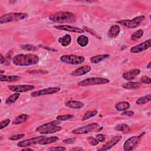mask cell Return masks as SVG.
I'll use <instances>...</instances> for the list:
<instances>
[{
    "label": "cell",
    "mask_w": 151,
    "mask_h": 151,
    "mask_svg": "<svg viewBox=\"0 0 151 151\" xmlns=\"http://www.w3.org/2000/svg\"><path fill=\"white\" fill-rule=\"evenodd\" d=\"M39 62V57L34 54H21L14 56L12 63L17 66H29L37 64Z\"/></svg>",
    "instance_id": "cell-1"
},
{
    "label": "cell",
    "mask_w": 151,
    "mask_h": 151,
    "mask_svg": "<svg viewBox=\"0 0 151 151\" xmlns=\"http://www.w3.org/2000/svg\"><path fill=\"white\" fill-rule=\"evenodd\" d=\"M48 18L50 21L57 23H72L76 21V15L68 11H60L51 14Z\"/></svg>",
    "instance_id": "cell-2"
},
{
    "label": "cell",
    "mask_w": 151,
    "mask_h": 151,
    "mask_svg": "<svg viewBox=\"0 0 151 151\" xmlns=\"http://www.w3.org/2000/svg\"><path fill=\"white\" fill-rule=\"evenodd\" d=\"M60 124V120H53L38 126L36 128L35 131L42 134H47L57 132L62 129V127L59 126Z\"/></svg>",
    "instance_id": "cell-3"
},
{
    "label": "cell",
    "mask_w": 151,
    "mask_h": 151,
    "mask_svg": "<svg viewBox=\"0 0 151 151\" xmlns=\"http://www.w3.org/2000/svg\"><path fill=\"white\" fill-rule=\"evenodd\" d=\"M28 17L26 13L22 12H11L4 14L0 17V24H6L11 22H15L25 19Z\"/></svg>",
    "instance_id": "cell-4"
},
{
    "label": "cell",
    "mask_w": 151,
    "mask_h": 151,
    "mask_svg": "<svg viewBox=\"0 0 151 151\" xmlns=\"http://www.w3.org/2000/svg\"><path fill=\"white\" fill-rule=\"evenodd\" d=\"M60 61L68 64L77 65L84 63L85 61V58L82 55H77L74 54L64 55L60 57Z\"/></svg>",
    "instance_id": "cell-5"
},
{
    "label": "cell",
    "mask_w": 151,
    "mask_h": 151,
    "mask_svg": "<svg viewBox=\"0 0 151 151\" xmlns=\"http://www.w3.org/2000/svg\"><path fill=\"white\" fill-rule=\"evenodd\" d=\"M110 82L109 79L101 77H90L86 78L78 83L79 86H88L93 85L107 84Z\"/></svg>",
    "instance_id": "cell-6"
},
{
    "label": "cell",
    "mask_w": 151,
    "mask_h": 151,
    "mask_svg": "<svg viewBox=\"0 0 151 151\" xmlns=\"http://www.w3.org/2000/svg\"><path fill=\"white\" fill-rule=\"evenodd\" d=\"M145 19V17L143 15L138 16L133 18L132 19H123L117 22V23L127 28H134L137 27Z\"/></svg>",
    "instance_id": "cell-7"
},
{
    "label": "cell",
    "mask_w": 151,
    "mask_h": 151,
    "mask_svg": "<svg viewBox=\"0 0 151 151\" xmlns=\"http://www.w3.org/2000/svg\"><path fill=\"white\" fill-rule=\"evenodd\" d=\"M145 134V133H143V134H141L140 135L137 136H134L132 137H130V138L127 139L124 143L123 146V150L124 151H130L133 150L139 143L140 140L143 136V135Z\"/></svg>",
    "instance_id": "cell-8"
},
{
    "label": "cell",
    "mask_w": 151,
    "mask_h": 151,
    "mask_svg": "<svg viewBox=\"0 0 151 151\" xmlns=\"http://www.w3.org/2000/svg\"><path fill=\"white\" fill-rule=\"evenodd\" d=\"M100 125L97 123H92L91 124L86 125L83 127H80L77 129H75L71 131L72 133L76 134H86L89 132H93L99 127Z\"/></svg>",
    "instance_id": "cell-9"
},
{
    "label": "cell",
    "mask_w": 151,
    "mask_h": 151,
    "mask_svg": "<svg viewBox=\"0 0 151 151\" xmlns=\"http://www.w3.org/2000/svg\"><path fill=\"white\" fill-rule=\"evenodd\" d=\"M61 90L60 87H48L43 89H41L38 91H34L31 93V96L32 97H35L44 95H48V94H52L56 93H58Z\"/></svg>",
    "instance_id": "cell-10"
},
{
    "label": "cell",
    "mask_w": 151,
    "mask_h": 151,
    "mask_svg": "<svg viewBox=\"0 0 151 151\" xmlns=\"http://www.w3.org/2000/svg\"><path fill=\"white\" fill-rule=\"evenodd\" d=\"M45 137V136H37L34 137H32L28 139H25L17 143V146L21 147H27L28 146H31L36 144H39L40 141Z\"/></svg>",
    "instance_id": "cell-11"
},
{
    "label": "cell",
    "mask_w": 151,
    "mask_h": 151,
    "mask_svg": "<svg viewBox=\"0 0 151 151\" xmlns=\"http://www.w3.org/2000/svg\"><path fill=\"white\" fill-rule=\"evenodd\" d=\"M8 88L12 91H15L17 93H23L34 89L35 86L34 85L30 84H19L8 86Z\"/></svg>",
    "instance_id": "cell-12"
},
{
    "label": "cell",
    "mask_w": 151,
    "mask_h": 151,
    "mask_svg": "<svg viewBox=\"0 0 151 151\" xmlns=\"http://www.w3.org/2000/svg\"><path fill=\"white\" fill-rule=\"evenodd\" d=\"M150 45H151V40L148 39L147 40L132 47L130 49V51L132 53H135V54L139 53L149 48L150 47Z\"/></svg>",
    "instance_id": "cell-13"
},
{
    "label": "cell",
    "mask_w": 151,
    "mask_h": 151,
    "mask_svg": "<svg viewBox=\"0 0 151 151\" xmlns=\"http://www.w3.org/2000/svg\"><path fill=\"white\" fill-rule=\"evenodd\" d=\"M91 67L90 65H85L80 67H78L76 70H74V71H73L71 73V75L74 77L81 76L89 73L91 71Z\"/></svg>",
    "instance_id": "cell-14"
},
{
    "label": "cell",
    "mask_w": 151,
    "mask_h": 151,
    "mask_svg": "<svg viewBox=\"0 0 151 151\" xmlns=\"http://www.w3.org/2000/svg\"><path fill=\"white\" fill-rule=\"evenodd\" d=\"M122 139L121 135H118L116 136L113 137L111 140H110L109 142L106 143L104 145L102 146V147L99 149V150H107L111 147H113L114 146H115Z\"/></svg>",
    "instance_id": "cell-15"
},
{
    "label": "cell",
    "mask_w": 151,
    "mask_h": 151,
    "mask_svg": "<svg viewBox=\"0 0 151 151\" xmlns=\"http://www.w3.org/2000/svg\"><path fill=\"white\" fill-rule=\"evenodd\" d=\"M54 27L57 29L59 30H63V31H67L69 32H76V33H83L84 32V30L77 28V27H74L73 26L70 25H55Z\"/></svg>",
    "instance_id": "cell-16"
},
{
    "label": "cell",
    "mask_w": 151,
    "mask_h": 151,
    "mask_svg": "<svg viewBox=\"0 0 151 151\" xmlns=\"http://www.w3.org/2000/svg\"><path fill=\"white\" fill-rule=\"evenodd\" d=\"M140 69L134 68L124 73L122 75V77L124 79L128 81H130L133 80L136 77H137V76L140 74Z\"/></svg>",
    "instance_id": "cell-17"
},
{
    "label": "cell",
    "mask_w": 151,
    "mask_h": 151,
    "mask_svg": "<svg viewBox=\"0 0 151 151\" xmlns=\"http://www.w3.org/2000/svg\"><path fill=\"white\" fill-rule=\"evenodd\" d=\"M65 106L74 109H80L83 108L84 106V104L79 101L76 100H69L65 103Z\"/></svg>",
    "instance_id": "cell-18"
},
{
    "label": "cell",
    "mask_w": 151,
    "mask_h": 151,
    "mask_svg": "<svg viewBox=\"0 0 151 151\" xmlns=\"http://www.w3.org/2000/svg\"><path fill=\"white\" fill-rule=\"evenodd\" d=\"M120 28L118 25H113L110 27L108 32L107 36L110 38H114L116 37L120 33Z\"/></svg>",
    "instance_id": "cell-19"
},
{
    "label": "cell",
    "mask_w": 151,
    "mask_h": 151,
    "mask_svg": "<svg viewBox=\"0 0 151 151\" xmlns=\"http://www.w3.org/2000/svg\"><path fill=\"white\" fill-rule=\"evenodd\" d=\"M130 107V104L127 101H120L115 104L114 108L118 111H124L127 110Z\"/></svg>",
    "instance_id": "cell-20"
},
{
    "label": "cell",
    "mask_w": 151,
    "mask_h": 151,
    "mask_svg": "<svg viewBox=\"0 0 151 151\" xmlns=\"http://www.w3.org/2000/svg\"><path fill=\"white\" fill-rule=\"evenodd\" d=\"M72 38L70 34H65L63 37H61L58 39V41L63 46L66 47L70 45L71 42Z\"/></svg>",
    "instance_id": "cell-21"
},
{
    "label": "cell",
    "mask_w": 151,
    "mask_h": 151,
    "mask_svg": "<svg viewBox=\"0 0 151 151\" xmlns=\"http://www.w3.org/2000/svg\"><path fill=\"white\" fill-rule=\"evenodd\" d=\"M29 115H28L27 114H20L15 117V119L12 122V124H15V125L20 124L21 123L25 122L29 119Z\"/></svg>",
    "instance_id": "cell-22"
},
{
    "label": "cell",
    "mask_w": 151,
    "mask_h": 151,
    "mask_svg": "<svg viewBox=\"0 0 151 151\" xmlns=\"http://www.w3.org/2000/svg\"><path fill=\"white\" fill-rule=\"evenodd\" d=\"M59 139L58 136H50V137H46L45 136L39 143V145H46L52 143H54L58 141Z\"/></svg>",
    "instance_id": "cell-23"
},
{
    "label": "cell",
    "mask_w": 151,
    "mask_h": 151,
    "mask_svg": "<svg viewBox=\"0 0 151 151\" xmlns=\"http://www.w3.org/2000/svg\"><path fill=\"white\" fill-rule=\"evenodd\" d=\"M110 57L109 54H101L96 56H93L90 58V62L92 64H97L101 61L108 58Z\"/></svg>",
    "instance_id": "cell-24"
},
{
    "label": "cell",
    "mask_w": 151,
    "mask_h": 151,
    "mask_svg": "<svg viewBox=\"0 0 151 151\" xmlns=\"http://www.w3.org/2000/svg\"><path fill=\"white\" fill-rule=\"evenodd\" d=\"M122 87L125 89L127 90H135L140 87V84L138 82L129 81L125 83L122 85Z\"/></svg>",
    "instance_id": "cell-25"
},
{
    "label": "cell",
    "mask_w": 151,
    "mask_h": 151,
    "mask_svg": "<svg viewBox=\"0 0 151 151\" xmlns=\"http://www.w3.org/2000/svg\"><path fill=\"white\" fill-rule=\"evenodd\" d=\"M20 78V77L18 76H5L1 74L0 75V81H6V82H12L18 80Z\"/></svg>",
    "instance_id": "cell-26"
},
{
    "label": "cell",
    "mask_w": 151,
    "mask_h": 151,
    "mask_svg": "<svg viewBox=\"0 0 151 151\" xmlns=\"http://www.w3.org/2000/svg\"><path fill=\"white\" fill-rule=\"evenodd\" d=\"M88 41H89L88 38L84 35H79L77 39V42L78 44L82 47H84L87 46V45L88 43Z\"/></svg>",
    "instance_id": "cell-27"
},
{
    "label": "cell",
    "mask_w": 151,
    "mask_h": 151,
    "mask_svg": "<svg viewBox=\"0 0 151 151\" xmlns=\"http://www.w3.org/2000/svg\"><path fill=\"white\" fill-rule=\"evenodd\" d=\"M150 100H151V96H150V94H149L147 95L138 98V99L136 101V104L137 105H143L149 102Z\"/></svg>",
    "instance_id": "cell-28"
},
{
    "label": "cell",
    "mask_w": 151,
    "mask_h": 151,
    "mask_svg": "<svg viewBox=\"0 0 151 151\" xmlns=\"http://www.w3.org/2000/svg\"><path fill=\"white\" fill-rule=\"evenodd\" d=\"M20 94L19 93H15L14 94H12V95H11L9 97H8L6 101H5V104H12L14 103H15L17 99L19 98Z\"/></svg>",
    "instance_id": "cell-29"
},
{
    "label": "cell",
    "mask_w": 151,
    "mask_h": 151,
    "mask_svg": "<svg viewBox=\"0 0 151 151\" xmlns=\"http://www.w3.org/2000/svg\"><path fill=\"white\" fill-rule=\"evenodd\" d=\"M114 129L117 131H121L124 133H128L130 131V126L125 123H120L117 124Z\"/></svg>",
    "instance_id": "cell-30"
},
{
    "label": "cell",
    "mask_w": 151,
    "mask_h": 151,
    "mask_svg": "<svg viewBox=\"0 0 151 151\" xmlns=\"http://www.w3.org/2000/svg\"><path fill=\"white\" fill-rule=\"evenodd\" d=\"M98 113L97 111V110H89V111H86L84 116H83V118H82V120L83 121H84V120H88L89 119H91V117L95 116L96 115H97Z\"/></svg>",
    "instance_id": "cell-31"
},
{
    "label": "cell",
    "mask_w": 151,
    "mask_h": 151,
    "mask_svg": "<svg viewBox=\"0 0 151 151\" xmlns=\"http://www.w3.org/2000/svg\"><path fill=\"white\" fill-rule=\"evenodd\" d=\"M144 31L143 29H138L137 31H135L132 35H131V40H137L140 39L143 35Z\"/></svg>",
    "instance_id": "cell-32"
},
{
    "label": "cell",
    "mask_w": 151,
    "mask_h": 151,
    "mask_svg": "<svg viewBox=\"0 0 151 151\" xmlns=\"http://www.w3.org/2000/svg\"><path fill=\"white\" fill-rule=\"evenodd\" d=\"M21 48L28 51H34L37 49V47L31 44H24L20 46Z\"/></svg>",
    "instance_id": "cell-33"
},
{
    "label": "cell",
    "mask_w": 151,
    "mask_h": 151,
    "mask_svg": "<svg viewBox=\"0 0 151 151\" xmlns=\"http://www.w3.org/2000/svg\"><path fill=\"white\" fill-rule=\"evenodd\" d=\"M74 117V116L72 114H65V115H59L57 116L56 119L60 121H65L69 119H71Z\"/></svg>",
    "instance_id": "cell-34"
},
{
    "label": "cell",
    "mask_w": 151,
    "mask_h": 151,
    "mask_svg": "<svg viewBox=\"0 0 151 151\" xmlns=\"http://www.w3.org/2000/svg\"><path fill=\"white\" fill-rule=\"evenodd\" d=\"M87 140L88 142V143L92 146H96L99 144V142L96 139V137L89 136L87 138Z\"/></svg>",
    "instance_id": "cell-35"
},
{
    "label": "cell",
    "mask_w": 151,
    "mask_h": 151,
    "mask_svg": "<svg viewBox=\"0 0 151 151\" xmlns=\"http://www.w3.org/2000/svg\"><path fill=\"white\" fill-rule=\"evenodd\" d=\"M24 136H25L24 133H19V134L11 136V137H9V139L11 140H19V139L24 137Z\"/></svg>",
    "instance_id": "cell-36"
},
{
    "label": "cell",
    "mask_w": 151,
    "mask_h": 151,
    "mask_svg": "<svg viewBox=\"0 0 151 151\" xmlns=\"http://www.w3.org/2000/svg\"><path fill=\"white\" fill-rule=\"evenodd\" d=\"M11 122V120L10 119H5L4 120H2L1 122H0V129H2L5 127H6Z\"/></svg>",
    "instance_id": "cell-37"
},
{
    "label": "cell",
    "mask_w": 151,
    "mask_h": 151,
    "mask_svg": "<svg viewBox=\"0 0 151 151\" xmlns=\"http://www.w3.org/2000/svg\"><path fill=\"white\" fill-rule=\"evenodd\" d=\"M96 139L99 142H104L106 139V136L103 134H97L96 135Z\"/></svg>",
    "instance_id": "cell-38"
},
{
    "label": "cell",
    "mask_w": 151,
    "mask_h": 151,
    "mask_svg": "<svg viewBox=\"0 0 151 151\" xmlns=\"http://www.w3.org/2000/svg\"><path fill=\"white\" fill-rule=\"evenodd\" d=\"M140 81L143 84H149L151 83V79L150 77H149L146 76H143V77H142V78L140 79Z\"/></svg>",
    "instance_id": "cell-39"
},
{
    "label": "cell",
    "mask_w": 151,
    "mask_h": 151,
    "mask_svg": "<svg viewBox=\"0 0 151 151\" xmlns=\"http://www.w3.org/2000/svg\"><path fill=\"white\" fill-rule=\"evenodd\" d=\"M27 73L29 74H35V73H42L45 74L47 73L48 71L45 70H27Z\"/></svg>",
    "instance_id": "cell-40"
},
{
    "label": "cell",
    "mask_w": 151,
    "mask_h": 151,
    "mask_svg": "<svg viewBox=\"0 0 151 151\" xmlns=\"http://www.w3.org/2000/svg\"><path fill=\"white\" fill-rule=\"evenodd\" d=\"M67 149L65 147L63 146H57V147H52L48 149V150H66Z\"/></svg>",
    "instance_id": "cell-41"
},
{
    "label": "cell",
    "mask_w": 151,
    "mask_h": 151,
    "mask_svg": "<svg viewBox=\"0 0 151 151\" xmlns=\"http://www.w3.org/2000/svg\"><path fill=\"white\" fill-rule=\"evenodd\" d=\"M134 114V112L133 111L130 110H126L122 112L121 114L122 116H132Z\"/></svg>",
    "instance_id": "cell-42"
},
{
    "label": "cell",
    "mask_w": 151,
    "mask_h": 151,
    "mask_svg": "<svg viewBox=\"0 0 151 151\" xmlns=\"http://www.w3.org/2000/svg\"><path fill=\"white\" fill-rule=\"evenodd\" d=\"M76 140V138H68L67 139H64L63 140V142L67 144H70L73 143Z\"/></svg>",
    "instance_id": "cell-43"
},
{
    "label": "cell",
    "mask_w": 151,
    "mask_h": 151,
    "mask_svg": "<svg viewBox=\"0 0 151 151\" xmlns=\"http://www.w3.org/2000/svg\"><path fill=\"white\" fill-rule=\"evenodd\" d=\"M42 48L47 50H48V51H52V52H57L58 50L55 48H52V47H45V46H41Z\"/></svg>",
    "instance_id": "cell-44"
},
{
    "label": "cell",
    "mask_w": 151,
    "mask_h": 151,
    "mask_svg": "<svg viewBox=\"0 0 151 151\" xmlns=\"http://www.w3.org/2000/svg\"><path fill=\"white\" fill-rule=\"evenodd\" d=\"M84 31L86 30V31L89 32L90 33H91V34H93V35H94V36H96V37L99 38V37L96 35V34L95 33V32H94L92 29H90V28H87V27H84Z\"/></svg>",
    "instance_id": "cell-45"
},
{
    "label": "cell",
    "mask_w": 151,
    "mask_h": 151,
    "mask_svg": "<svg viewBox=\"0 0 151 151\" xmlns=\"http://www.w3.org/2000/svg\"><path fill=\"white\" fill-rule=\"evenodd\" d=\"M1 56V59H0V64H2L4 63H5V58L3 57V55L2 54L0 55Z\"/></svg>",
    "instance_id": "cell-46"
},
{
    "label": "cell",
    "mask_w": 151,
    "mask_h": 151,
    "mask_svg": "<svg viewBox=\"0 0 151 151\" xmlns=\"http://www.w3.org/2000/svg\"><path fill=\"white\" fill-rule=\"evenodd\" d=\"M22 150H33V149L31 148H24L22 149Z\"/></svg>",
    "instance_id": "cell-47"
},
{
    "label": "cell",
    "mask_w": 151,
    "mask_h": 151,
    "mask_svg": "<svg viewBox=\"0 0 151 151\" xmlns=\"http://www.w3.org/2000/svg\"><path fill=\"white\" fill-rule=\"evenodd\" d=\"M72 150H83V149H81V148H80V147H77V148H73V149Z\"/></svg>",
    "instance_id": "cell-48"
},
{
    "label": "cell",
    "mask_w": 151,
    "mask_h": 151,
    "mask_svg": "<svg viewBox=\"0 0 151 151\" xmlns=\"http://www.w3.org/2000/svg\"><path fill=\"white\" fill-rule=\"evenodd\" d=\"M147 68H150V62L149 63V64H148V65L147 66Z\"/></svg>",
    "instance_id": "cell-49"
},
{
    "label": "cell",
    "mask_w": 151,
    "mask_h": 151,
    "mask_svg": "<svg viewBox=\"0 0 151 151\" xmlns=\"http://www.w3.org/2000/svg\"><path fill=\"white\" fill-rule=\"evenodd\" d=\"M4 72H5L4 70H1V73H1V74H2V73H4Z\"/></svg>",
    "instance_id": "cell-50"
}]
</instances>
